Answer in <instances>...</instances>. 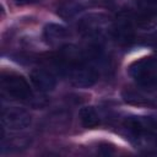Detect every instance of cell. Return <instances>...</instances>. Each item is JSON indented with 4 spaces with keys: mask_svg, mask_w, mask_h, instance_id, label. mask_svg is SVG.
<instances>
[{
    "mask_svg": "<svg viewBox=\"0 0 157 157\" xmlns=\"http://www.w3.org/2000/svg\"><path fill=\"white\" fill-rule=\"evenodd\" d=\"M80 9H81V5L75 0H65L60 2V5L56 9L58 10L56 12L63 18H71L80 11Z\"/></svg>",
    "mask_w": 157,
    "mask_h": 157,
    "instance_id": "8fae6325",
    "label": "cell"
},
{
    "mask_svg": "<svg viewBox=\"0 0 157 157\" xmlns=\"http://www.w3.org/2000/svg\"><path fill=\"white\" fill-rule=\"evenodd\" d=\"M130 141L140 152L146 155H157V131L153 129L131 130Z\"/></svg>",
    "mask_w": 157,
    "mask_h": 157,
    "instance_id": "8992f818",
    "label": "cell"
},
{
    "mask_svg": "<svg viewBox=\"0 0 157 157\" xmlns=\"http://www.w3.org/2000/svg\"><path fill=\"white\" fill-rule=\"evenodd\" d=\"M129 75L141 86L151 87L157 85V58L145 56L135 60L128 69Z\"/></svg>",
    "mask_w": 157,
    "mask_h": 157,
    "instance_id": "6da1fadb",
    "label": "cell"
},
{
    "mask_svg": "<svg viewBox=\"0 0 157 157\" xmlns=\"http://www.w3.org/2000/svg\"><path fill=\"white\" fill-rule=\"evenodd\" d=\"M42 0H15V4L17 6H26V5H32V4H37Z\"/></svg>",
    "mask_w": 157,
    "mask_h": 157,
    "instance_id": "7c38bea8",
    "label": "cell"
},
{
    "mask_svg": "<svg viewBox=\"0 0 157 157\" xmlns=\"http://www.w3.org/2000/svg\"><path fill=\"white\" fill-rule=\"evenodd\" d=\"M43 37H44L47 43H49L52 45H55V44H59V43L64 42L69 37V31L66 29V27H64L61 25L48 23L44 27Z\"/></svg>",
    "mask_w": 157,
    "mask_h": 157,
    "instance_id": "9c48e42d",
    "label": "cell"
},
{
    "mask_svg": "<svg viewBox=\"0 0 157 157\" xmlns=\"http://www.w3.org/2000/svg\"><path fill=\"white\" fill-rule=\"evenodd\" d=\"M156 47H157V39H156Z\"/></svg>",
    "mask_w": 157,
    "mask_h": 157,
    "instance_id": "5bb4252c",
    "label": "cell"
},
{
    "mask_svg": "<svg viewBox=\"0 0 157 157\" xmlns=\"http://www.w3.org/2000/svg\"><path fill=\"white\" fill-rule=\"evenodd\" d=\"M78 115L82 126L86 129H93L101 124L99 115L93 107H82L80 109Z\"/></svg>",
    "mask_w": 157,
    "mask_h": 157,
    "instance_id": "30bf717a",
    "label": "cell"
},
{
    "mask_svg": "<svg viewBox=\"0 0 157 157\" xmlns=\"http://www.w3.org/2000/svg\"><path fill=\"white\" fill-rule=\"evenodd\" d=\"M123 99L128 104L139 105V107H156L157 105V101L152 96L146 94L141 91H135V90H125L123 92Z\"/></svg>",
    "mask_w": 157,
    "mask_h": 157,
    "instance_id": "ba28073f",
    "label": "cell"
},
{
    "mask_svg": "<svg viewBox=\"0 0 157 157\" xmlns=\"http://www.w3.org/2000/svg\"><path fill=\"white\" fill-rule=\"evenodd\" d=\"M1 88L7 96L15 99L29 101L33 98V92L27 80L15 72L1 74Z\"/></svg>",
    "mask_w": 157,
    "mask_h": 157,
    "instance_id": "7a4b0ae2",
    "label": "cell"
},
{
    "mask_svg": "<svg viewBox=\"0 0 157 157\" xmlns=\"http://www.w3.org/2000/svg\"><path fill=\"white\" fill-rule=\"evenodd\" d=\"M78 31L83 36L101 37L107 31L113 29L110 18L104 13H88L83 16L77 23Z\"/></svg>",
    "mask_w": 157,
    "mask_h": 157,
    "instance_id": "3957f363",
    "label": "cell"
},
{
    "mask_svg": "<svg viewBox=\"0 0 157 157\" xmlns=\"http://www.w3.org/2000/svg\"><path fill=\"white\" fill-rule=\"evenodd\" d=\"M145 9H155L157 7V0H141Z\"/></svg>",
    "mask_w": 157,
    "mask_h": 157,
    "instance_id": "4fadbf2b",
    "label": "cell"
},
{
    "mask_svg": "<svg viewBox=\"0 0 157 157\" xmlns=\"http://www.w3.org/2000/svg\"><path fill=\"white\" fill-rule=\"evenodd\" d=\"M1 123L5 129L18 131L31 125L32 117L26 109L18 107H6L1 112Z\"/></svg>",
    "mask_w": 157,
    "mask_h": 157,
    "instance_id": "5b68a950",
    "label": "cell"
},
{
    "mask_svg": "<svg viewBox=\"0 0 157 157\" xmlns=\"http://www.w3.org/2000/svg\"><path fill=\"white\" fill-rule=\"evenodd\" d=\"M61 69L69 77L70 82L77 87H91L96 83L98 78L97 71L93 67L88 66L86 61L72 65H65L61 66Z\"/></svg>",
    "mask_w": 157,
    "mask_h": 157,
    "instance_id": "277c9868",
    "label": "cell"
},
{
    "mask_svg": "<svg viewBox=\"0 0 157 157\" xmlns=\"http://www.w3.org/2000/svg\"><path fill=\"white\" fill-rule=\"evenodd\" d=\"M32 85L40 92H50L55 88L56 78L55 76L45 69H34L29 75Z\"/></svg>",
    "mask_w": 157,
    "mask_h": 157,
    "instance_id": "52a82bcc",
    "label": "cell"
}]
</instances>
